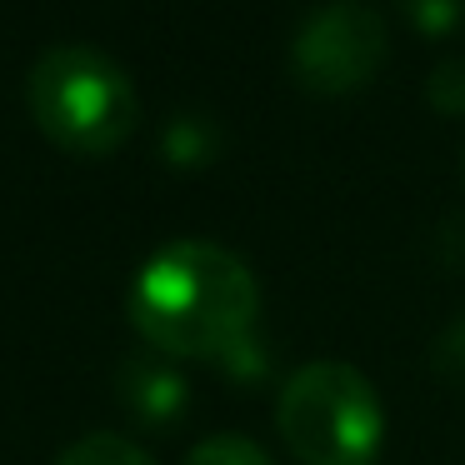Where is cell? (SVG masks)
Masks as SVG:
<instances>
[{"label":"cell","instance_id":"cell-1","mask_svg":"<svg viewBox=\"0 0 465 465\" xmlns=\"http://www.w3.org/2000/svg\"><path fill=\"white\" fill-rule=\"evenodd\" d=\"M261 285L251 265L215 241H171L135 271L131 325L175 361H221L255 335Z\"/></svg>","mask_w":465,"mask_h":465},{"label":"cell","instance_id":"cell-2","mask_svg":"<svg viewBox=\"0 0 465 465\" xmlns=\"http://www.w3.org/2000/svg\"><path fill=\"white\" fill-rule=\"evenodd\" d=\"M25 105L45 141L71 155H111L141 121L135 81L101 45H51L25 75Z\"/></svg>","mask_w":465,"mask_h":465},{"label":"cell","instance_id":"cell-3","mask_svg":"<svg viewBox=\"0 0 465 465\" xmlns=\"http://www.w3.org/2000/svg\"><path fill=\"white\" fill-rule=\"evenodd\" d=\"M275 425L301 465H375L385 445L381 395L345 361H311L285 375Z\"/></svg>","mask_w":465,"mask_h":465},{"label":"cell","instance_id":"cell-4","mask_svg":"<svg viewBox=\"0 0 465 465\" xmlns=\"http://www.w3.org/2000/svg\"><path fill=\"white\" fill-rule=\"evenodd\" d=\"M391 51L385 15L371 0H325L295 25L291 41V75L311 95H355L375 81Z\"/></svg>","mask_w":465,"mask_h":465},{"label":"cell","instance_id":"cell-5","mask_svg":"<svg viewBox=\"0 0 465 465\" xmlns=\"http://www.w3.org/2000/svg\"><path fill=\"white\" fill-rule=\"evenodd\" d=\"M121 401L135 420L171 425L185 411V401H191V385L181 381V371H171L161 361H131L121 375Z\"/></svg>","mask_w":465,"mask_h":465},{"label":"cell","instance_id":"cell-6","mask_svg":"<svg viewBox=\"0 0 465 465\" xmlns=\"http://www.w3.org/2000/svg\"><path fill=\"white\" fill-rule=\"evenodd\" d=\"M55 465H155V460L135 440H125V435L95 430V435H81L75 445H65L55 455Z\"/></svg>","mask_w":465,"mask_h":465},{"label":"cell","instance_id":"cell-7","mask_svg":"<svg viewBox=\"0 0 465 465\" xmlns=\"http://www.w3.org/2000/svg\"><path fill=\"white\" fill-rule=\"evenodd\" d=\"M185 465H275V460L251 440V435L225 430V435H205V440L185 455Z\"/></svg>","mask_w":465,"mask_h":465},{"label":"cell","instance_id":"cell-8","mask_svg":"<svg viewBox=\"0 0 465 465\" xmlns=\"http://www.w3.org/2000/svg\"><path fill=\"white\" fill-rule=\"evenodd\" d=\"M425 101H430L435 111H445V115L465 111V55L435 61V71L425 75Z\"/></svg>","mask_w":465,"mask_h":465},{"label":"cell","instance_id":"cell-9","mask_svg":"<svg viewBox=\"0 0 465 465\" xmlns=\"http://www.w3.org/2000/svg\"><path fill=\"white\" fill-rule=\"evenodd\" d=\"M395 11H401L405 21L415 25V31L445 35V31H455V25H460L465 0H395Z\"/></svg>","mask_w":465,"mask_h":465},{"label":"cell","instance_id":"cell-10","mask_svg":"<svg viewBox=\"0 0 465 465\" xmlns=\"http://www.w3.org/2000/svg\"><path fill=\"white\" fill-rule=\"evenodd\" d=\"M430 365H435V375H440L445 385L465 391V315L455 325H445V335L435 341V351H430Z\"/></svg>","mask_w":465,"mask_h":465},{"label":"cell","instance_id":"cell-11","mask_svg":"<svg viewBox=\"0 0 465 465\" xmlns=\"http://www.w3.org/2000/svg\"><path fill=\"white\" fill-rule=\"evenodd\" d=\"M211 151H215L211 131H201L195 121H175L171 131H165V155H171V161H181V165L211 161Z\"/></svg>","mask_w":465,"mask_h":465},{"label":"cell","instance_id":"cell-12","mask_svg":"<svg viewBox=\"0 0 465 465\" xmlns=\"http://www.w3.org/2000/svg\"><path fill=\"white\" fill-rule=\"evenodd\" d=\"M221 365L235 375V381H261V375L271 371V351H261V345H255V335H245L231 355H221Z\"/></svg>","mask_w":465,"mask_h":465}]
</instances>
